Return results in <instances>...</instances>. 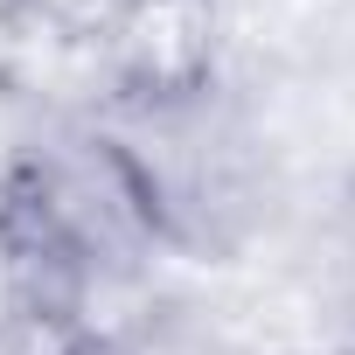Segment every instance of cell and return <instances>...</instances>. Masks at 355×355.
<instances>
[{
	"label": "cell",
	"mask_w": 355,
	"mask_h": 355,
	"mask_svg": "<svg viewBox=\"0 0 355 355\" xmlns=\"http://www.w3.org/2000/svg\"><path fill=\"white\" fill-rule=\"evenodd\" d=\"M160 223L112 125L35 132L0 167V272L49 355H98L105 313L153 272Z\"/></svg>",
	"instance_id": "1"
},
{
	"label": "cell",
	"mask_w": 355,
	"mask_h": 355,
	"mask_svg": "<svg viewBox=\"0 0 355 355\" xmlns=\"http://www.w3.org/2000/svg\"><path fill=\"white\" fill-rule=\"evenodd\" d=\"M112 139L125 146V160L139 174L167 251L216 258L258 223L265 153L251 146L244 119L223 105V91L209 77L160 84V91H125V112L112 119Z\"/></svg>",
	"instance_id": "2"
}]
</instances>
